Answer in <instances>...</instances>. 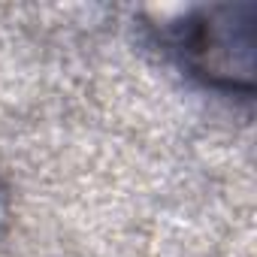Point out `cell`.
<instances>
[{
  "label": "cell",
  "mask_w": 257,
  "mask_h": 257,
  "mask_svg": "<svg viewBox=\"0 0 257 257\" xmlns=\"http://www.w3.org/2000/svg\"><path fill=\"white\" fill-rule=\"evenodd\" d=\"M254 4L203 7L179 25V52L194 76L221 91L254 88Z\"/></svg>",
  "instance_id": "obj_1"
},
{
  "label": "cell",
  "mask_w": 257,
  "mask_h": 257,
  "mask_svg": "<svg viewBox=\"0 0 257 257\" xmlns=\"http://www.w3.org/2000/svg\"><path fill=\"white\" fill-rule=\"evenodd\" d=\"M7 221H10V191L0 182V230L7 227Z\"/></svg>",
  "instance_id": "obj_2"
}]
</instances>
